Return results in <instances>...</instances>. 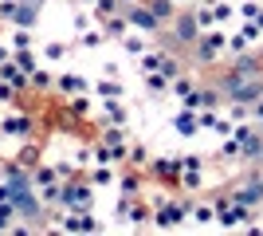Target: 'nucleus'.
<instances>
[{
  "label": "nucleus",
  "instance_id": "obj_1",
  "mask_svg": "<svg viewBox=\"0 0 263 236\" xmlns=\"http://www.w3.org/2000/svg\"><path fill=\"white\" fill-rule=\"evenodd\" d=\"M35 130V114L24 111V106H8L4 118H0V134L4 138H32Z\"/></svg>",
  "mask_w": 263,
  "mask_h": 236
},
{
  "label": "nucleus",
  "instance_id": "obj_2",
  "mask_svg": "<svg viewBox=\"0 0 263 236\" xmlns=\"http://www.w3.org/2000/svg\"><path fill=\"white\" fill-rule=\"evenodd\" d=\"M59 185H63V177H59V169L47 166V161H40V166L32 169V189L44 197V201H59Z\"/></svg>",
  "mask_w": 263,
  "mask_h": 236
},
{
  "label": "nucleus",
  "instance_id": "obj_3",
  "mask_svg": "<svg viewBox=\"0 0 263 236\" xmlns=\"http://www.w3.org/2000/svg\"><path fill=\"white\" fill-rule=\"evenodd\" d=\"M87 90H90V83L79 71H63V75L55 79V95L59 99H75V95H87Z\"/></svg>",
  "mask_w": 263,
  "mask_h": 236
},
{
  "label": "nucleus",
  "instance_id": "obj_4",
  "mask_svg": "<svg viewBox=\"0 0 263 236\" xmlns=\"http://www.w3.org/2000/svg\"><path fill=\"white\" fill-rule=\"evenodd\" d=\"M12 161H16L20 169H28V173H32V169L44 161V146H40L35 138H20V150L12 154Z\"/></svg>",
  "mask_w": 263,
  "mask_h": 236
},
{
  "label": "nucleus",
  "instance_id": "obj_5",
  "mask_svg": "<svg viewBox=\"0 0 263 236\" xmlns=\"http://www.w3.org/2000/svg\"><path fill=\"white\" fill-rule=\"evenodd\" d=\"M87 181H90V189H110V185H114V166H110V161H99V166L87 173Z\"/></svg>",
  "mask_w": 263,
  "mask_h": 236
},
{
  "label": "nucleus",
  "instance_id": "obj_6",
  "mask_svg": "<svg viewBox=\"0 0 263 236\" xmlns=\"http://www.w3.org/2000/svg\"><path fill=\"white\" fill-rule=\"evenodd\" d=\"M126 20H130V28H138V32H154V28H157V16L149 8H130V12H126Z\"/></svg>",
  "mask_w": 263,
  "mask_h": 236
},
{
  "label": "nucleus",
  "instance_id": "obj_7",
  "mask_svg": "<svg viewBox=\"0 0 263 236\" xmlns=\"http://www.w3.org/2000/svg\"><path fill=\"white\" fill-rule=\"evenodd\" d=\"M102 126H122L126 122V111H122V102L118 99H102Z\"/></svg>",
  "mask_w": 263,
  "mask_h": 236
},
{
  "label": "nucleus",
  "instance_id": "obj_8",
  "mask_svg": "<svg viewBox=\"0 0 263 236\" xmlns=\"http://www.w3.org/2000/svg\"><path fill=\"white\" fill-rule=\"evenodd\" d=\"M67 51H71V47H67L63 40H47V44L40 47V59H47V63H63Z\"/></svg>",
  "mask_w": 263,
  "mask_h": 236
},
{
  "label": "nucleus",
  "instance_id": "obj_9",
  "mask_svg": "<svg viewBox=\"0 0 263 236\" xmlns=\"http://www.w3.org/2000/svg\"><path fill=\"white\" fill-rule=\"evenodd\" d=\"M90 90H95L99 99H122V83H118V79H110V75H102Z\"/></svg>",
  "mask_w": 263,
  "mask_h": 236
},
{
  "label": "nucleus",
  "instance_id": "obj_10",
  "mask_svg": "<svg viewBox=\"0 0 263 236\" xmlns=\"http://www.w3.org/2000/svg\"><path fill=\"white\" fill-rule=\"evenodd\" d=\"M12 63H16L20 71H28V75H32V71L40 67V51H35V47H24V51H16V56H12Z\"/></svg>",
  "mask_w": 263,
  "mask_h": 236
},
{
  "label": "nucleus",
  "instance_id": "obj_11",
  "mask_svg": "<svg viewBox=\"0 0 263 236\" xmlns=\"http://www.w3.org/2000/svg\"><path fill=\"white\" fill-rule=\"evenodd\" d=\"M8 44L16 47V51L32 47V28H20V24H12V32H8Z\"/></svg>",
  "mask_w": 263,
  "mask_h": 236
},
{
  "label": "nucleus",
  "instance_id": "obj_12",
  "mask_svg": "<svg viewBox=\"0 0 263 236\" xmlns=\"http://www.w3.org/2000/svg\"><path fill=\"white\" fill-rule=\"evenodd\" d=\"M102 32L106 35H126L130 32V20H126V16H110V20H102Z\"/></svg>",
  "mask_w": 263,
  "mask_h": 236
},
{
  "label": "nucleus",
  "instance_id": "obj_13",
  "mask_svg": "<svg viewBox=\"0 0 263 236\" xmlns=\"http://www.w3.org/2000/svg\"><path fill=\"white\" fill-rule=\"evenodd\" d=\"M118 8H122V0H95V16H99V20L118 16Z\"/></svg>",
  "mask_w": 263,
  "mask_h": 236
},
{
  "label": "nucleus",
  "instance_id": "obj_14",
  "mask_svg": "<svg viewBox=\"0 0 263 236\" xmlns=\"http://www.w3.org/2000/svg\"><path fill=\"white\" fill-rule=\"evenodd\" d=\"M20 95H24V90H16L12 83H4V79H0V106H16V102H20Z\"/></svg>",
  "mask_w": 263,
  "mask_h": 236
},
{
  "label": "nucleus",
  "instance_id": "obj_15",
  "mask_svg": "<svg viewBox=\"0 0 263 236\" xmlns=\"http://www.w3.org/2000/svg\"><path fill=\"white\" fill-rule=\"evenodd\" d=\"M102 35L106 32H99V28H83V32H79V44L83 47H102Z\"/></svg>",
  "mask_w": 263,
  "mask_h": 236
},
{
  "label": "nucleus",
  "instance_id": "obj_16",
  "mask_svg": "<svg viewBox=\"0 0 263 236\" xmlns=\"http://www.w3.org/2000/svg\"><path fill=\"white\" fill-rule=\"evenodd\" d=\"M173 12V0H154V16L161 20V16H169Z\"/></svg>",
  "mask_w": 263,
  "mask_h": 236
},
{
  "label": "nucleus",
  "instance_id": "obj_17",
  "mask_svg": "<svg viewBox=\"0 0 263 236\" xmlns=\"http://www.w3.org/2000/svg\"><path fill=\"white\" fill-rule=\"evenodd\" d=\"M12 56H16V47H12L8 40H0V63H8Z\"/></svg>",
  "mask_w": 263,
  "mask_h": 236
},
{
  "label": "nucleus",
  "instance_id": "obj_18",
  "mask_svg": "<svg viewBox=\"0 0 263 236\" xmlns=\"http://www.w3.org/2000/svg\"><path fill=\"white\" fill-rule=\"evenodd\" d=\"M122 189L134 193V189H142V177H122Z\"/></svg>",
  "mask_w": 263,
  "mask_h": 236
},
{
  "label": "nucleus",
  "instance_id": "obj_19",
  "mask_svg": "<svg viewBox=\"0 0 263 236\" xmlns=\"http://www.w3.org/2000/svg\"><path fill=\"white\" fill-rule=\"evenodd\" d=\"M126 47H130V51H138V56H142V35H126Z\"/></svg>",
  "mask_w": 263,
  "mask_h": 236
}]
</instances>
